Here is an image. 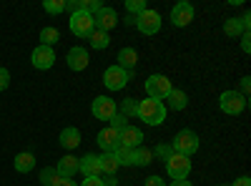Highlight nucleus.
<instances>
[{"instance_id":"f257e3e1","label":"nucleus","mask_w":251,"mask_h":186,"mask_svg":"<svg viewBox=\"0 0 251 186\" xmlns=\"http://www.w3.org/2000/svg\"><path fill=\"white\" fill-rule=\"evenodd\" d=\"M136 116L146 123V126H161V123L166 121V106H163L161 101L143 98V101H138Z\"/></svg>"},{"instance_id":"f03ea898","label":"nucleus","mask_w":251,"mask_h":186,"mask_svg":"<svg viewBox=\"0 0 251 186\" xmlns=\"http://www.w3.org/2000/svg\"><path fill=\"white\" fill-rule=\"evenodd\" d=\"M171 149H174V154H181V156L191 159V154L199 151V136L191 129H181L171 141Z\"/></svg>"},{"instance_id":"7ed1b4c3","label":"nucleus","mask_w":251,"mask_h":186,"mask_svg":"<svg viewBox=\"0 0 251 186\" xmlns=\"http://www.w3.org/2000/svg\"><path fill=\"white\" fill-rule=\"evenodd\" d=\"M246 106H249V101H246V96H241L239 91H224L221 98H219V108H221L224 113H228V116L244 113Z\"/></svg>"},{"instance_id":"20e7f679","label":"nucleus","mask_w":251,"mask_h":186,"mask_svg":"<svg viewBox=\"0 0 251 186\" xmlns=\"http://www.w3.org/2000/svg\"><path fill=\"white\" fill-rule=\"evenodd\" d=\"M166 174L171 176V181H186L191 174V159L181 156V154H171L166 161Z\"/></svg>"},{"instance_id":"39448f33","label":"nucleus","mask_w":251,"mask_h":186,"mask_svg":"<svg viewBox=\"0 0 251 186\" xmlns=\"http://www.w3.org/2000/svg\"><path fill=\"white\" fill-rule=\"evenodd\" d=\"M171 91H174V86H171V80L166 78V76L153 73V76L146 78V93H149V98H153V101H163Z\"/></svg>"},{"instance_id":"423d86ee","label":"nucleus","mask_w":251,"mask_h":186,"mask_svg":"<svg viewBox=\"0 0 251 186\" xmlns=\"http://www.w3.org/2000/svg\"><path fill=\"white\" fill-rule=\"evenodd\" d=\"M128 80H131V73L123 71L121 66H108L106 73H103V86L108 91H123L128 86Z\"/></svg>"},{"instance_id":"0eeeda50","label":"nucleus","mask_w":251,"mask_h":186,"mask_svg":"<svg viewBox=\"0 0 251 186\" xmlns=\"http://www.w3.org/2000/svg\"><path fill=\"white\" fill-rule=\"evenodd\" d=\"M71 33L73 35H78V38H88L91 33H93V28H96V20H93V15L91 13H86V10H78V13H73L71 15Z\"/></svg>"},{"instance_id":"6e6552de","label":"nucleus","mask_w":251,"mask_h":186,"mask_svg":"<svg viewBox=\"0 0 251 186\" xmlns=\"http://www.w3.org/2000/svg\"><path fill=\"white\" fill-rule=\"evenodd\" d=\"M161 15H158V10H149L146 8L138 18H136V28L143 33V35H156L158 30H161Z\"/></svg>"},{"instance_id":"1a4fd4ad","label":"nucleus","mask_w":251,"mask_h":186,"mask_svg":"<svg viewBox=\"0 0 251 186\" xmlns=\"http://www.w3.org/2000/svg\"><path fill=\"white\" fill-rule=\"evenodd\" d=\"M91 113H93L98 121H111V118L118 113L116 101H113V98H108V96H98V98L91 103Z\"/></svg>"},{"instance_id":"9d476101","label":"nucleus","mask_w":251,"mask_h":186,"mask_svg":"<svg viewBox=\"0 0 251 186\" xmlns=\"http://www.w3.org/2000/svg\"><path fill=\"white\" fill-rule=\"evenodd\" d=\"M194 15H196V10H194L191 3H186V0L183 3H176L174 10H171V26L174 28H186L194 20Z\"/></svg>"},{"instance_id":"9b49d317","label":"nucleus","mask_w":251,"mask_h":186,"mask_svg":"<svg viewBox=\"0 0 251 186\" xmlns=\"http://www.w3.org/2000/svg\"><path fill=\"white\" fill-rule=\"evenodd\" d=\"M30 63H33L38 71L53 68V63H55V51L48 48V46H38V48L30 53Z\"/></svg>"},{"instance_id":"f8f14e48","label":"nucleus","mask_w":251,"mask_h":186,"mask_svg":"<svg viewBox=\"0 0 251 186\" xmlns=\"http://www.w3.org/2000/svg\"><path fill=\"white\" fill-rule=\"evenodd\" d=\"M249 26H251V15L244 13L241 18H228L224 20V33L228 38H241L244 33H249Z\"/></svg>"},{"instance_id":"ddd939ff","label":"nucleus","mask_w":251,"mask_h":186,"mask_svg":"<svg viewBox=\"0 0 251 186\" xmlns=\"http://www.w3.org/2000/svg\"><path fill=\"white\" fill-rule=\"evenodd\" d=\"M141 141H143V131L136 129V126H131V123L118 131V143H121V146H126V149H138Z\"/></svg>"},{"instance_id":"4468645a","label":"nucleus","mask_w":251,"mask_h":186,"mask_svg":"<svg viewBox=\"0 0 251 186\" xmlns=\"http://www.w3.org/2000/svg\"><path fill=\"white\" fill-rule=\"evenodd\" d=\"M93 20H96V28L98 30H103V33H108L111 28H116V23H118V13L113 10V8H106V5H103L100 8V13H96L93 15Z\"/></svg>"},{"instance_id":"2eb2a0df","label":"nucleus","mask_w":251,"mask_h":186,"mask_svg":"<svg viewBox=\"0 0 251 186\" xmlns=\"http://www.w3.org/2000/svg\"><path fill=\"white\" fill-rule=\"evenodd\" d=\"M66 60H68V68L78 73V71H86V68H88V60H91V58H88V51H86V48L75 46V48L68 51Z\"/></svg>"},{"instance_id":"dca6fc26","label":"nucleus","mask_w":251,"mask_h":186,"mask_svg":"<svg viewBox=\"0 0 251 186\" xmlns=\"http://www.w3.org/2000/svg\"><path fill=\"white\" fill-rule=\"evenodd\" d=\"M96 141H98V146L106 151V154H113L121 146V143H118V131H113L111 126L108 129H100L98 136H96Z\"/></svg>"},{"instance_id":"f3484780","label":"nucleus","mask_w":251,"mask_h":186,"mask_svg":"<svg viewBox=\"0 0 251 186\" xmlns=\"http://www.w3.org/2000/svg\"><path fill=\"white\" fill-rule=\"evenodd\" d=\"M55 174H58L60 179H73V176L78 174V159L71 156V154H66V156L55 163Z\"/></svg>"},{"instance_id":"a211bd4d","label":"nucleus","mask_w":251,"mask_h":186,"mask_svg":"<svg viewBox=\"0 0 251 186\" xmlns=\"http://www.w3.org/2000/svg\"><path fill=\"white\" fill-rule=\"evenodd\" d=\"M78 171L83 176H100V161L96 154H86L83 159H78Z\"/></svg>"},{"instance_id":"6ab92c4d","label":"nucleus","mask_w":251,"mask_h":186,"mask_svg":"<svg viewBox=\"0 0 251 186\" xmlns=\"http://www.w3.org/2000/svg\"><path fill=\"white\" fill-rule=\"evenodd\" d=\"M116 66H121L123 71H136V66H138V53H136V48H128V46H126V48H121L118 51V63Z\"/></svg>"},{"instance_id":"aec40b11","label":"nucleus","mask_w":251,"mask_h":186,"mask_svg":"<svg viewBox=\"0 0 251 186\" xmlns=\"http://www.w3.org/2000/svg\"><path fill=\"white\" fill-rule=\"evenodd\" d=\"M13 166H15V171H18V174H30V171L35 169V154H30V151L15 154Z\"/></svg>"},{"instance_id":"412c9836","label":"nucleus","mask_w":251,"mask_h":186,"mask_svg":"<svg viewBox=\"0 0 251 186\" xmlns=\"http://www.w3.org/2000/svg\"><path fill=\"white\" fill-rule=\"evenodd\" d=\"M60 146H63V149H68V151L78 149V146H80V131H78L75 126L63 129V131H60Z\"/></svg>"},{"instance_id":"4be33fe9","label":"nucleus","mask_w":251,"mask_h":186,"mask_svg":"<svg viewBox=\"0 0 251 186\" xmlns=\"http://www.w3.org/2000/svg\"><path fill=\"white\" fill-rule=\"evenodd\" d=\"M166 101H169V108H171V111H183V108L188 106V96H186V91H181V88H174L169 96H166Z\"/></svg>"},{"instance_id":"5701e85b","label":"nucleus","mask_w":251,"mask_h":186,"mask_svg":"<svg viewBox=\"0 0 251 186\" xmlns=\"http://www.w3.org/2000/svg\"><path fill=\"white\" fill-rule=\"evenodd\" d=\"M98 161H100V174H106V176H113L121 169L116 154H103V156H98Z\"/></svg>"},{"instance_id":"b1692460","label":"nucleus","mask_w":251,"mask_h":186,"mask_svg":"<svg viewBox=\"0 0 251 186\" xmlns=\"http://www.w3.org/2000/svg\"><path fill=\"white\" fill-rule=\"evenodd\" d=\"M88 40H91V48H96V51H106L108 43H111L108 33H103V30H98V28H93V33L88 35Z\"/></svg>"},{"instance_id":"393cba45","label":"nucleus","mask_w":251,"mask_h":186,"mask_svg":"<svg viewBox=\"0 0 251 186\" xmlns=\"http://www.w3.org/2000/svg\"><path fill=\"white\" fill-rule=\"evenodd\" d=\"M153 163V151L146 149V146H138L133 149V166H149Z\"/></svg>"},{"instance_id":"a878e982","label":"nucleus","mask_w":251,"mask_h":186,"mask_svg":"<svg viewBox=\"0 0 251 186\" xmlns=\"http://www.w3.org/2000/svg\"><path fill=\"white\" fill-rule=\"evenodd\" d=\"M60 40V33H58V28H53V26H46L43 30H40V46H48V48H53L55 43Z\"/></svg>"},{"instance_id":"bb28decb","label":"nucleus","mask_w":251,"mask_h":186,"mask_svg":"<svg viewBox=\"0 0 251 186\" xmlns=\"http://www.w3.org/2000/svg\"><path fill=\"white\" fill-rule=\"evenodd\" d=\"M113 154H116V159H118V163H121V166H133V149L118 146Z\"/></svg>"},{"instance_id":"cd10ccee","label":"nucleus","mask_w":251,"mask_h":186,"mask_svg":"<svg viewBox=\"0 0 251 186\" xmlns=\"http://www.w3.org/2000/svg\"><path fill=\"white\" fill-rule=\"evenodd\" d=\"M136 108H138V98H123L118 113L126 116V118H131V116H136Z\"/></svg>"},{"instance_id":"c85d7f7f","label":"nucleus","mask_w":251,"mask_h":186,"mask_svg":"<svg viewBox=\"0 0 251 186\" xmlns=\"http://www.w3.org/2000/svg\"><path fill=\"white\" fill-rule=\"evenodd\" d=\"M126 10H128V15L138 18L146 10V0H126Z\"/></svg>"},{"instance_id":"c756f323","label":"nucleus","mask_w":251,"mask_h":186,"mask_svg":"<svg viewBox=\"0 0 251 186\" xmlns=\"http://www.w3.org/2000/svg\"><path fill=\"white\" fill-rule=\"evenodd\" d=\"M55 181H58V174H55L53 166H46L43 171H40V184H43V186H53Z\"/></svg>"},{"instance_id":"7c9ffc66","label":"nucleus","mask_w":251,"mask_h":186,"mask_svg":"<svg viewBox=\"0 0 251 186\" xmlns=\"http://www.w3.org/2000/svg\"><path fill=\"white\" fill-rule=\"evenodd\" d=\"M43 8H46L50 15H58V13H63V10H66V0H46V3H43Z\"/></svg>"},{"instance_id":"2f4dec72","label":"nucleus","mask_w":251,"mask_h":186,"mask_svg":"<svg viewBox=\"0 0 251 186\" xmlns=\"http://www.w3.org/2000/svg\"><path fill=\"white\" fill-rule=\"evenodd\" d=\"M174 154V149H171V143H161V146H156V159H161L163 163L169 161V156Z\"/></svg>"},{"instance_id":"473e14b6","label":"nucleus","mask_w":251,"mask_h":186,"mask_svg":"<svg viewBox=\"0 0 251 186\" xmlns=\"http://www.w3.org/2000/svg\"><path fill=\"white\" fill-rule=\"evenodd\" d=\"M108 123H111V129H113V131H121V129L128 126V121H126V116H121V113H116V116H113Z\"/></svg>"},{"instance_id":"72a5a7b5","label":"nucleus","mask_w":251,"mask_h":186,"mask_svg":"<svg viewBox=\"0 0 251 186\" xmlns=\"http://www.w3.org/2000/svg\"><path fill=\"white\" fill-rule=\"evenodd\" d=\"M66 10L73 15V13H78V10H83V0H66Z\"/></svg>"},{"instance_id":"f704fd0d","label":"nucleus","mask_w":251,"mask_h":186,"mask_svg":"<svg viewBox=\"0 0 251 186\" xmlns=\"http://www.w3.org/2000/svg\"><path fill=\"white\" fill-rule=\"evenodd\" d=\"M10 86V73H8V68H0V91H5Z\"/></svg>"},{"instance_id":"c9c22d12","label":"nucleus","mask_w":251,"mask_h":186,"mask_svg":"<svg viewBox=\"0 0 251 186\" xmlns=\"http://www.w3.org/2000/svg\"><path fill=\"white\" fill-rule=\"evenodd\" d=\"M80 186H103L100 176H86V181H80Z\"/></svg>"},{"instance_id":"e433bc0d","label":"nucleus","mask_w":251,"mask_h":186,"mask_svg":"<svg viewBox=\"0 0 251 186\" xmlns=\"http://www.w3.org/2000/svg\"><path fill=\"white\" fill-rule=\"evenodd\" d=\"M249 40H251V35L244 33V35H241V51H244V53H251V43H249Z\"/></svg>"},{"instance_id":"4c0bfd02","label":"nucleus","mask_w":251,"mask_h":186,"mask_svg":"<svg viewBox=\"0 0 251 186\" xmlns=\"http://www.w3.org/2000/svg\"><path fill=\"white\" fill-rule=\"evenodd\" d=\"M143 186H166V184H163V179H161V176H149Z\"/></svg>"},{"instance_id":"58836bf2","label":"nucleus","mask_w":251,"mask_h":186,"mask_svg":"<svg viewBox=\"0 0 251 186\" xmlns=\"http://www.w3.org/2000/svg\"><path fill=\"white\" fill-rule=\"evenodd\" d=\"M249 88H251V78H249V76H244V78H241V96H246V93H249Z\"/></svg>"},{"instance_id":"ea45409f","label":"nucleus","mask_w":251,"mask_h":186,"mask_svg":"<svg viewBox=\"0 0 251 186\" xmlns=\"http://www.w3.org/2000/svg\"><path fill=\"white\" fill-rule=\"evenodd\" d=\"M228 186H251V179L249 176H239L234 184H228Z\"/></svg>"},{"instance_id":"a19ab883","label":"nucleus","mask_w":251,"mask_h":186,"mask_svg":"<svg viewBox=\"0 0 251 186\" xmlns=\"http://www.w3.org/2000/svg\"><path fill=\"white\" fill-rule=\"evenodd\" d=\"M53 186H78V184H75L73 179H60V176H58V181H55Z\"/></svg>"},{"instance_id":"79ce46f5","label":"nucleus","mask_w":251,"mask_h":186,"mask_svg":"<svg viewBox=\"0 0 251 186\" xmlns=\"http://www.w3.org/2000/svg\"><path fill=\"white\" fill-rule=\"evenodd\" d=\"M103 186H118V179H116V174H113V176H106V179H103Z\"/></svg>"},{"instance_id":"37998d69","label":"nucleus","mask_w":251,"mask_h":186,"mask_svg":"<svg viewBox=\"0 0 251 186\" xmlns=\"http://www.w3.org/2000/svg\"><path fill=\"white\" fill-rule=\"evenodd\" d=\"M123 23H126V26H136V18H133V15H126Z\"/></svg>"},{"instance_id":"c03bdc74","label":"nucleus","mask_w":251,"mask_h":186,"mask_svg":"<svg viewBox=\"0 0 251 186\" xmlns=\"http://www.w3.org/2000/svg\"><path fill=\"white\" fill-rule=\"evenodd\" d=\"M171 186H194L191 181H171Z\"/></svg>"}]
</instances>
